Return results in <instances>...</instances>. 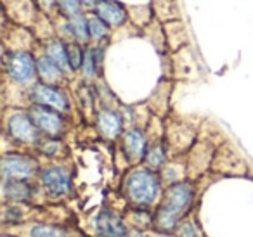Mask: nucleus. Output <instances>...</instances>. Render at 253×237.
Listing matches in <instances>:
<instances>
[{
	"instance_id": "4",
	"label": "nucleus",
	"mask_w": 253,
	"mask_h": 237,
	"mask_svg": "<svg viewBox=\"0 0 253 237\" xmlns=\"http://www.w3.org/2000/svg\"><path fill=\"white\" fill-rule=\"evenodd\" d=\"M5 135L14 144L28 146L33 149L42 139V133L37 128L28 109H12L11 115L5 118Z\"/></svg>"
},
{
	"instance_id": "28",
	"label": "nucleus",
	"mask_w": 253,
	"mask_h": 237,
	"mask_svg": "<svg viewBox=\"0 0 253 237\" xmlns=\"http://www.w3.org/2000/svg\"><path fill=\"white\" fill-rule=\"evenodd\" d=\"M68 57H70V66L71 71H80L82 64L85 59V49L84 45L77 42H70L68 43Z\"/></svg>"
},
{
	"instance_id": "29",
	"label": "nucleus",
	"mask_w": 253,
	"mask_h": 237,
	"mask_svg": "<svg viewBox=\"0 0 253 237\" xmlns=\"http://www.w3.org/2000/svg\"><path fill=\"white\" fill-rule=\"evenodd\" d=\"M59 9V12L63 16H66L68 19L77 18L82 12V0H54Z\"/></svg>"
},
{
	"instance_id": "31",
	"label": "nucleus",
	"mask_w": 253,
	"mask_h": 237,
	"mask_svg": "<svg viewBox=\"0 0 253 237\" xmlns=\"http://www.w3.org/2000/svg\"><path fill=\"white\" fill-rule=\"evenodd\" d=\"M153 237H175L173 234H165V232H155Z\"/></svg>"
},
{
	"instance_id": "17",
	"label": "nucleus",
	"mask_w": 253,
	"mask_h": 237,
	"mask_svg": "<svg viewBox=\"0 0 253 237\" xmlns=\"http://www.w3.org/2000/svg\"><path fill=\"white\" fill-rule=\"evenodd\" d=\"M37 75L42 83L57 85V87H61V83L66 80V73L45 52L37 57Z\"/></svg>"
},
{
	"instance_id": "9",
	"label": "nucleus",
	"mask_w": 253,
	"mask_h": 237,
	"mask_svg": "<svg viewBox=\"0 0 253 237\" xmlns=\"http://www.w3.org/2000/svg\"><path fill=\"white\" fill-rule=\"evenodd\" d=\"M28 97L32 101V104L45 106V108L56 109V111L63 113V115H68L71 111L70 97L57 85H47L39 81V83L32 85V88L28 90Z\"/></svg>"
},
{
	"instance_id": "27",
	"label": "nucleus",
	"mask_w": 253,
	"mask_h": 237,
	"mask_svg": "<svg viewBox=\"0 0 253 237\" xmlns=\"http://www.w3.org/2000/svg\"><path fill=\"white\" fill-rule=\"evenodd\" d=\"M88 32H90V40L92 42H102L104 39H108L109 35V26L102 21L97 16H90L88 18Z\"/></svg>"
},
{
	"instance_id": "3",
	"label": "nucleus",
	"mask_w": 253,
	"mask_h": 237,
	"mask_svg": "<svg viewBox=\"0 0 253 237\" xmlns=\"http://www.w3.org/2000/svg\"><path fill=\"white\" fill-rule=\"evenodd\" d=\"M37 185L42 198L50 202H61L73 196V171L63 161H50L42 164L37 177Z\"/></svg>"
},
{
	"instance_id": "21",
	"label": "nucleus",
	"mask_w": 253,
	"mask_h": 237,
	"mask_svg": "<svg viewBox=\"0 0 253 237\" xmlns=\"http://www.w3.org/2000/svg\"><path fill=\"white\" fill-rule=\"evenodd\" d=\"M64 32L70 37L71 42H77L80 45H87L90 42V32H88V18L85 16H77L71 18L64 25Z\"/></svg>"
},
{
	"instance_id": "19",
	"label": "nucleus",
	"mask_w": 253,
	"mask_h": 237,
	"mask_svg": "<svg viewBox=\"0 0 253 237\" xmlns=\"http://www.w3.org/2000/svg\"><path fill=\"white\" fill-rule=\"evenodd\" d=\"M125 220L130 230H155V209L128 208V211H125Z\"/></svg>"
},
{
	"instance_id": "13",
	"label": "nucleus",
	"mask_w": 253,
	"mask_h": 237,
	"mask_svg": "<svg viewBox=\"0 0 253 237\" xmlns=\"http://www.w3.org/2000/svg\"><path fill=\"white\" fill-rule=\"evenodd\" d=\"M165 142L172 154L189 153L196 144V130L186 123H169L165 126Z\"/></svg>"
},
{
	"instance_id": "6",
	"label": "nucleus",
	"mask_w": 253,
	"mask_h": 237,
	"mask_svg": "<svg viewBox=\"0 0 253 237\" xmlns=\"http://www.w3.org/2000/svg\"><path fill=\"white\" fill-rule=\"evenodd\" d=\"M40 168L42 164L33 154L5 153L2 158V180H37Z\"/></svg>"
},
{
	"instance_id": "26",
	"label": "nucleus",
	"mask_w": 253,
	"mask_h": 237,
	"mask_svg": "<svg viewBox=\"0 0 253 237\" xmlns=\"http://www.w3.org/2000/svg\"><path fill=\"white\" fill-rule=\"evenodd\" d=\"M173 236H175V237H205L203 230H201L200 223H198L196 216H194L193 213H191L186 220H182V222H180V225L175 229Z\"/></svg>"
},
{
	"instance_id": "23",
	"label": "nucleus",
	"mask_w": 253,
	"mask_h": 237,
	"mask_svg": "<svg viewBox=\"0 0 253 237\" xmlns=\"http://www.w3.org/2000/svg\"><path fill=\"white\" fill-rule=\"evenodd\" d=\"M102 64V47H85V59L82 64V75L85 80H95Z\"/></svg>"
},
{
	"instance_id": "2",
	"label": "nucleus",
	"mask_w": 253,
	"mask_h": 237,
	"mask_svg": "<svg viewBox=\"0 0 253 237\" xmlns=\"http://www.w3.org/2000/svg\"><path fill=\"white\" fill-rule=\"evenodd\" d=\"M165 192L160 171L149 170L144 164L132 166L122 182V196L128 208L156 209Z\"/></svg>"
},
{
	"instance_id": "15",
	"label": "nucleus",
	"mask_w": 253,
	"mask_h": 237,
	"mask_svg": "<svg viewBox=\"0 0 253 237\" xmlns=\"http://www.w3.org/2000/svg\"><path fill=\"white\" fill-rule=\"evenodd\" d=\"M215 158V149L211 147V144L208 142H196L189 151L187 156V177L189 180L193 178H200L203 173H207L210 170V166L213 164Z\"/></svg>"
},
{
	"instance_id": "14",
	"label": "nucleus",
	"mask_w": 253,
	"mask_h": 237,
	"mask_svg": "<svg viewBox=\"0 0 253 237\" xmlns=\"http://www.w3.org/2000/svg\"><path fill=\"white\" fill-rule=\"evenodd\" d=\"M123 126H125L123 115H120L111 106H101L95 111V128L99 130V133L104 139L108 140L122 139L123 132H125Z\"/></svg>"
},
{
	"instance_id": "10",
	"label": "nucleus",
	"mask_w": 253,
	"mask_h": 237,
	"mask_svg": "<svg viewBox=\"0 0 253 237\" xmlns=\"http://www.w3.org/2000/svg\"><path fill=\"white\" fill-rule=\"evenodd\" d=\"M28 113L43 137H56V139H61L63 133L66 132V116H64L63 113L56 111V109L45 108V106H40V104L28 106Z\"/></svg>"
},
{
	"instance_id": "16",
	"label": "nucleus",
	"mask_w": 253,
	"mask_h": 237,
	"mask_svg": "<svg viewBox=\"0 0 253 237\" xmlns=\"http://www.w3.org/2000/svg\"><path fill=\"white\" fill-rule=\"evenodd\" d=\"M95 16L101 18L109 28H116L122 26L126 19V11L122 4H118L116 0H99L94 7Z\"/></svg>"
},
{
	"instance_id": "8",
	"label": "nucleus",
	"mask_w": 253,
	"mask_h": 237,
	"mask_svg": "<svg viewBox=\"0 0 253 237\" xmlns=\"http://www.w3.org/2000/svg\"><path fill=\"white\" fill-rule=\"evenodd\" d=\"M92 232L95 237H128L130 227L126 223L125 215L118 213L115 208L104 206L94 215Z\"/></svg>"
},
{
	"instance_id": "1",
	"label": "nucleus",
	"mask_w": 253,
	"mask_h": 237,
	"mask_svg": "<svg viewBox=\"0 0 253 237\" xmlns=\"http://www.w3.org/2000/svg\"><path fill=\"white\" fill-rule=\"evenodd\" d=\"M198 189L193 180H184L165 187L163 198L155 209V232L173 234L182 220L193 213Z\"/></svg>"
},
{
	"instance_id": "18",
	"label": "nucleus",
	"mask_w": 253,
	"mask_h": 237,
	"mask_svg": "<svg viewBox=\"0 0 253 237\" xmlns=\"http://www.w3.org/2000/svg\"><path fill=\"white\" fill-rule=\"evenodd\" d=\"M170 161V151L169 146H167L165 139L162 140H153L149 144V149L146 153L144 158V166H148L149 170H155V171H162L163 166Z\"/></svg>"
},
{
	"instance_id": "20",
	"label": "nucleus",
	"mask_w": 253,
	"mask_h": 237,
	"mask_svg": "<svg viewBox=\"0 0 253 237\" xmlns=\"http://www.w3.org/2000/svg\"><path fill=\"white\" fill-rule=\"evenodd\" d=\"M35 151L40 156L47 158L52 161H63L68 154V147L64 146V142L56 137H43L39 140V144L35 146Z\"/></svg>"
},
{
	"instance_id": "24",
	"label": "nucleus",
	"mask_w": 253,
	"mask_h": 237,
	"mask_svg": "<svg viewBox=\"0 0 253 237\" xmlns=\"http://www.w3.org/2000/svg\"><path fill=\"white\" fill-rule=\"evenodd\" d=\"M160 177H162L165 187L179 184V182L184 180H189V177H187V163L180 164V161H169L163 166V170L160 171Z\"/></svg>"
},
{
	"instance_id": "32",
	"label": "nucleus",
	"mask_w": 253,
	"mask_h": 237,
	"mask_svg": "<svg viewBox=\"0 0 253 237\" xmlns=\"http://www.w3.org/2000/svg\"><path fill=\"white\" fill-rule=\"evenodd\" d=\"M99 0H82V4L84 5H94L95 7V4H97Z\"/></svg>"
},
{
	"instance_id": "12",
	"label": "nucleus",
	"mask_w": 253,
	"mask_h": 237,
	"mask_svg": "<svg viewBox=\"0 0 253 237\" xmlns=\"http://www.w3.org/2000/svg\"><path fill=\"white\" fill-rule=\"evenodd\" d=\"M2 196L4 202L32 206L42 194L35 180H2Z\"/></svg>"
},
{
	"instance_id": "22",
	"label": "nucleus",
	"mask_w": 253,
	"mask_h": 237,
	"mask_svg": "<svg viewBox=\"0 0 253 237\" xmlns=\"http://www.w3.org/2000/svg\"><path fill=\"white\" fill-rule=\"evenodd\" d=\"M45 54L64 71L66 75L73 73L70 66V57H68V43L61 39H52L45 43Z\"/></svg>"
},
{
	"instance_id": "25",
	"label": "nucleus",
	"mask_w": 253,
	"mask_h": 237,
	"mask_svg": "<svg viewBox=\"0 0 253 237\" xmlns=\"http://www.w3.org/2000/svg\"><path fill=\"white\" fill-rule=\"evenodd\" d=\"M165 40L172 50H180L187 42L186 30L180 21H169L165 23Z\"/></svg>"
},
{
	"instance_id": "7",
	"label": "nucleus",
	"mask_w": 253,
	"mask_h": 237,
	"mask_svg": "<svg viewBox=\"0 0 253 237\" xmlns=\"http://www.w3.org/2000/svg\"><path fill=\"white\" fill-rule=\"evenodd\" d=\"M4 236L12 237H84L75 227L63 222H26L18 227L4 229Z\"/></svg>"
},
{
	"instance_id": "11",
	"label": "nucleus",
	"mask_w": 253,
	"mask_h": 237,
	"mask_svg": "<svg viewBox=\"0 0 253 237\" xmlns=\"http://www.w3.org/2000/svg\"><path fill=\"white\" fill-rule=\"evenodd\" d=\"M149 144H151V140H149L146 128H141V126L126 128L122 135V153L125 159L128 161V164L139 166L144 163Z\"/></svg>"
},
{
	"instance_id": "5",
	"label": "nucleus",
	"mask_w": 253,
	"mask_h": 237,
	"mask_svg": "<svg viewBox=\"0 0 253 237\" xmlns=\"http://www.w3.org/2000/svg\"><path fill=\"white\" fill-rule=\"evenodd\" d=\"M4 68L7 78L14 85H30L39 78L37 57L30 50H9L4 56Z\"/></svg>"
},
{
	"instance_id": "30",
	"label": "nucleus",
	"mask_w": 253,
	"mask_h": 237,
	"mask_svg": "<svg viewBox=\"0 0 253 237\" xmlns=\"http://www.w3.org/2000/svg\"><path fill=\"white\" fill-rule=\"evenodd\" d=\"M128 237H153V236H149V232H142V230H130Z\"/></svg>"
}]
</instances>
